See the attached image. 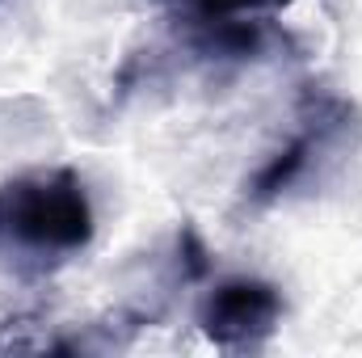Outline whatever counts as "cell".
<instances>
[{"mask_svg": "<svg viewBox=\"0 0 362 358\" xmlns=\"http://www.w3.org/2000/svg\"><path fill=\"white\" fill-rule=\"evenodd\" d=\"M93 241V207L76 173L38 169L0 181V258L59 266Z\"/></svg>", "mask_w": 362, "mask_h": 358, "instance_id": "1", "label": "cell"}, {"mask_svg": "<svg viewBox=\"0 0 362 358\" xmlns=\"http://www.w3.org/2000/svg\"><path fill=\"white\" fill-rule=\"evenodd\" d=\"M278 316H282V299L270 282L232 278V282H219L202 299L198 325L215 346H253L270 337Z\"/></svg>", "mask_w": 362, "mask_h": 358, "instance_id": "2", "label": "cell"}, {"mask_svg": "<svg viewBox=\"0 0 362 358\" xmlns=\"http://www.w3.org/2000/svg\"><path fill=\"white\" fill-rule=\"evenodd\" d=\"M169 8H177L194 21H232L245 13H262V8H282L291 0H160Z\"/></svg>", "mask_w": 362, "mask_h": 358, "instance_id": "3", "label": "cell"}]
</instances>
